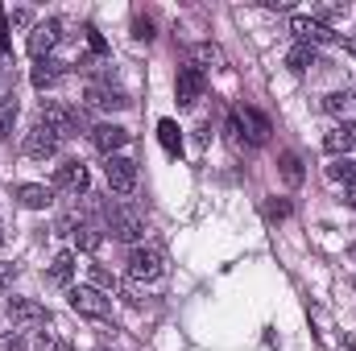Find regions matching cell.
Returning a JSON list of instances; mask_svg holds the SVG:
<instances>
[{
	"instance_id": "44dd1931",
	"label": "cell",
	"mask_w": 356,
	"mask_h": 351,
	"mask_svg": "<svg viewBox=\"0 0 356 351\" xmlns=\"http://www.w3.org/2000/svg\"><path fill=\"white\" fill-rule=\"evenodd\" d=\"M158 141H162V149H166L170 157L182 153V132H178L175 120H158Z\"/></svg>"
},
{
	"instance_id": "5b68a950",
	"label": "cell",
	"mask_w": 356,
	"mask_h": 351,
	"mask_svg": "<svg viewBox=\"0 0 356 351\" xmlns=\"http://www.w3.org/2000/svg\"><path fill=\"white\" fill-rule=\"evenodd\" d=\"M67 298H71V310L83 318H112V298L99 293L95 285H75Z\"/></svg>"
},
{
	"instance_id": "30bf717a",
	"label": "cell",
	"mask_w": 356,
	"mask_h": 351,
	"mask_svg": "<svg viewBox=\"0 0 356 351\" xmlns=\"http://www.w3.org/2000/svg\"><path fill=\"white\" fill-rule=\"evenodd\" d=\"M8 318L17 327H42V323H50V310L33 298H8Z\"/></svg>"
},
{
	"instance_id": "8fae6325",
	"label": "cell",
	"mask_w": 356,
	"mask_h": 351,
	"mask_svg": "<svg viewBox=\"0 0 356 351\" xmlns=\"http://www.w3.org/2000/svg\"><path fill=\"white\" fill-rule=\"evenodd\" d=\"M58 33H63V21H58V17L38 21V25H33V33H29V54H33V58H46V54L58 46Z\"/></svg>"
},
{
	"instance_id": "603a6c76",
	"label": "cell",
	"mask_w": 356,
	"mask_h": 351,
	"mask_svg": "<svg viewBox=\"0 0 356 351\" xmlns=\"http://www.w3.org/2000/svg\"><path fill=\"white\" fill-rule=\"evenodd\" d=\"M282 178H286V186H298L302 182V157L298 153H282Z\"/></svg>"
},
{
	"instance_id": "9a60e30c",
	"label": "cell",
	"mask_w": 356,
	"mask_h": 351,
	"mask_svg": "<svg viewBox=\"0 0 356 351\" xmlns=\"http://www.w3.org/2000/svg\"><path fill=\"white\" fill-rule=\"evenodd\" d=\"M54 190H71V194L88 190V166L83 162H63L54 170Z\"/></svg>"
},
{
	"instance_id": "8992f818",
	"label": "cell",
	"mask_w": 356,
	"mask_h": 351,
	"mask_svg": "<svg viewBox=\"0 0 356 351\" xmlns=\"http://www.w3.org/2000/svg\"><path fill=\"white\" fill-rule=\"evenodd\" d=\"M58 141H63V137H58L50 124L33 120V124H29V132H25V141H21V149H25V157L46 162V157H54V153H58Z\"/></svg>"
},
{
	"instance_id": "52a82bcc",
	"label": "cell",
	"mask_w": 356,
	"mask_h": 351,
	"mask_svg": "<svg viewBox=\"0 0 356 351\" xmlns=\"http://www.w3.org/2000/svg\"><path fill=\"white\" fill-rule=\"evenodd\" d=\"M207 91V75L203 67H178V79H175V95H178V108H195Z\"/></svg>"
},
{
	"instance_id": "7a4b0ae2",
	"label": "cell",
	"mask_w": 356,
	"mask_h": 351,
	"mask_svg": "<svg viewBox=\"0 0 356 351\" xmlns=\"http://www.w3.org/2000/svg\"><path fill=\"white\" fill-rule=\"evenodd\" d=\"M166 277V252L162 248H133L129 252V281L133 285H149Z\"/></svg>"
},
{
	"instance_id": "9c48e42d",
	"label": "cell",
	"mask_w": 356,
	"mask_h": 351,
	"mask_svg": "<svg viewBox=\"0 0 356 351\" xmlns=\"http://www.w3.org/2000/svg\"><path fill=\"white\" fill-rule=\"evenodd\" d=\"M104 178H108V186L116 190V194H133L137 190V162H129V157H108V166H104Z\"/></svg>"
},
{
	"instance_id": "cb8c5ba5",
	"label": "cell",
	"mask_w": 356,
	"mask_h": 351,
	"mask_svg": "<svg viewBox=\"0 0 356 351\" xmlns=\"http://www.w3.org/2000/svg\"><path fill=\"white\" fill-rule=\"evenodd\" d=\"M311 62H315V50H311V46H294V50L286 54V67H290L294 75H302Z\"/></svg>"
},
{
	"instance_id": "484cf974",
	"label": "cell",
	"mask_w": 356,
	"mask_h": 351,
	"mask_svg": "<svg viewBox=\"0 0 356 351\" xmlns=\"http://www.w3.org/2000/svg\"><path fill=\"white\" fill-rule=\"evenodd\" d=\"M91 285H95L99 293H112V289H116L120 281H116V277H112V273H108L104 264H91Z\"/></svg>"
},
{
	"instance_id": "2e32d148",
	"label": "cell",
	"mask_w": 356,
	"mask_h": 351,
	"mask_svg": "<svg viewBox=\"0 0 356 351\" xmlns=\"http://www.w3.org/2000/svg\"><path fill=\"white\" fill-rule=\"evenodd\" d=\"M88 103L91 108H104V112H124V108H129V95L116 91V87H108V83H91Z\"/></svg>"
},
{
	"instance_id": "ac0fdd59",
	"label": "cell",
	"mask_w": 356,
	"mask_h": 351,
	"mask_svg": "<svg viewBox=\"0 0 356 351\" xmlns=\"http://www.w3.org/2000/svg\"><path fill=\"white\" fill-rule=\"evenodd\" d=\"M71 277H75V252H58V257L50 261L46 281H50V285H71Z\"/></svg>"
},
{
	"instance_id": "f546056e",
	"label": "cell",
	"mask_w": 356,
	"mask_h": 351,
	"mask_svg": "<svg viewBox=\"0 0 356 351\" xmlns=\"http://www.w3.org/2000/svg\"><path fill=\"white\" fill-rule=\"evenodd\" d=\"M133 29H137V37H154V25H149V17H137V21H133Z\"/></svg>"
},
{
	"instance_id": "5bb4252c",
	"label": "cell",
	"mask_w": 356,
	"mask_h": 351,
	"mask_svg": "<svg viewBox=\"0 0 356 351\" xmlns=\"http://www.w3.org/2000/svg\"><path fill=\"white\" fill-rule=\"evenodd\" d=\"M13 198H17L21 207H29V211H42V207H50L54 186H42V182H21V186H13Z\"/></svg>"
},
{
	"instance_id": "ba28073f",
	"label": "cell",
	"mask_w": 356,
	"mask_h": 351,
	"mask_svg": "<svg viewBox=\"0 0 356 351\" xmlns=\"http://www.w3.org/2000/svg\"><path fill=\"white\" fill-rule=\"evenodd\" d=\"M290 33L298 37V46H323V42H336V33L319 21V17H290Z\"/></svg>"
},
{
	"instance_id": "4fadbf2b",
	"label": "cell",
	"mask_w": 356,
	"mask_h": 351,
	"mask_svg": "<svg viewBox=\"0 0 356 351\" xmlns=\"http://www.w3.org/2000/svg\"><path fill=\"white\" fill-rule=\"evenodd\" d=\"M323 108L340 120V128H356V91H332Z\"/></svg>"
},
{
	"instance_id": "ffe728a7",
	"label": "cell",
	"mask_w": 356,
	"mask_h": 351,
	"mask_svg": "<svg viewBox=\"0 0 356 351\" xmlns=\"http://www.w3.org/2000/svg\"><path fill=\"white\" fill-rule=\"evenodd\" d=\"M71 244H75L79 252H95V248L104 244V232H99V228H91V223H79V228L71 232Z\"/></svg>"
},
{
	"instance_id": "3957f363",
	"label": "cell",
	"mask_w": 356,
	"mask_h": 351,
	"mask_svg": "<svg viewBox=\"0 0 356 351\" xmlns=\"http://www.w3.org/2000/svg\"><path fill=\"white\" fill-rule=\"evenodd\" d=\"M228 132H232V137H249V145H266L273 128H269V120L257 108H236L232 120H228Z\"/></svg>"
},
{
	"instance_id": "d4e9b609",
	"label": "cell",
	"mask_w": 356,
	"mask_h": 351,
	"mask_svg": "<svg viewBox=\"0 0 356 351\" xmlns=\"http://www.w3.org/2000/svg\"><path fill=\"white\" fill-rule=\"evenodd\" d=\"M327 174H332V182H340V186H353L356 190V162H336V166H327Z\"/></svg>"
},
{
	"instance_id": "277c9868",
	"label": "cell",
	"mask_w": 356,
	"mask_h": 351,
	"mask_svg": "<svg viewBox=\"0 0 356 351\" xmlns=\"http://www.w3.org/2000/svg\"><path fill=\"white\" fill-rule=\"evenodd\" d=\"M104 219H108V232L116 240H124V244H133V240L145 236V219L133 207H104Z\"/></svg>"
},
{
	"instance_id": "6da1fadb",
	"label": "cell",
	"mask_w": 356,
	"mask_h": 351,
	"mask_svg": "<svg viewBox=\"0 0 356 351\" xmlns=\"http://www.w3.org/2000/svg\"><path fill=\"white\" fill-rule=\"evenodd\" d=\"M38 120L50 124L58 137H79V132H83V112H79V108H67V103H58V99H42Z\"/></svg>"
},
{
	"instance_id": "f1b7e54d",
	"label": "cell",
	"mask_w": 356,
	"mask_h": 351,
	"mask_svg": "<svg viewBox=\"0 0 356 351\" xmlns=\"http://www.w3.org/2000/svg\"><path fill=\"white\" fill-rule=\"evenodd\" d=\"M33 351H58V339L46 335V331H38V335H33Z\"/></svg>"
},
{
	"instance_id": "7c38bea8",
	"label": "cell",
	"mask_w": 356,
	"mask_h": 351,
	"mask_svg": "<svg viewBox=\"0 0 356 351\" xmlns=\"http://www.w3.org/2000/svg\"><path fill=\"white\" fill-rule=\"evenodd\" d=\"M91 145H95L104 157H116V149L129 145V128H120V124H95V128H91Z\"/></svg>"
},
{
	"instance_id": "d6986e66",
	"label": "cell",
	"mask_w": 356,
	"mask_h": 351,
	"mask_svg": "<svg viewBox=\"0 0 356 351\" xmlns=\"http://www.w3.org/2000/svg\"><path fill=\"white\" fill-rule=\"evenodd\" d=\"M323 149H327L332 157H340V153H353V149H356V132H353V128H332V132L323 137Z\"/></svg>"
},
{
	"instance_id": "83f0119b",
	"label": "cell",
	"mask_w": 356,
	"mask_h": 351,
	"mask_svg": "<svg viewBox=\"0 0 356 351\" xmlns=\"http://www.w3.org/2000/svg\"><path fill=\"white\" fill-rule=\"evenodd\" d=\"M266 215H269V219H286V215H290V203H286V198H269Z\"/></svg>"
},
{
	"instance_id": "4dcf8cb0",
	"label": "cell",
	"mask_w": 356,
	"mask_h": 351,
	"mask_svg": "<svg viewBox=\"0 0 356 351\" xmlns=\"http://www.w3.org/2000/svg\"><path fill=\"white\" fill-rule=\"evenodd\" d=\"M58 351H75V348H67V343H58Z\"/></svg>"
},
{
	"instance_id": "4316f807",
	"label": "cell",
	"mask_w": 356,
	"mask_h": 351,
	"mask_svg": "<svg viewBox=\"0 0 356 351\" xmlns=\"http://www.w3.org/2000/svg\"><path fill=\"white\" fill-rule=\"evenodd\" d=\"M195 58H199V62H211L216 71L224 67V54H220V50H216L211 42H203V46H195Z\"/></svg>"
},
{
	"instance_id": "7402d4cb",
	"label": "cell",
	"mask_w": 356,
	"mask_h": 351,
	"mask_svg": "<svg viewBox=\"0 0 356 351\" xmlns=\"http://www.w3.org/2000/svg\"><path fill=\"white\" fill-rule=\"evenodd\" d=\"M17 112H21L17 95H0V141L13 132V120H17Z\"/></svg>"
},
{
	"instance_id": "1f68e13d",
	"label": "cell",
	"mask_w": 356,
	"mask_h": 351,
	"mask_svg": "<svg viewBox=\"0 0 356 351\" xmlns=\"http://www.w3.org/2000/svg\"><path fill=\"white\" fill-rule=\"evenodd\" d=\"M0 240H4V223H0Z\"/></svg>"
},
{
	"instance_id": "e0dca14e",
	"label": "cell",
	"mask_w": 356,
	"mask_h": 351,
	"mask_svg": "<svg viewBox=\"0 0 356 351\" xmlns=\"http://www.w3.org/2000/svg\"><path fill=\"white\" fill-rule=\"evenodd\" d=\"M63 75H67V67H63V62H54V58H38V67H33L29 83H33L38 91H46V87H54Z\"/></svg>"
}]
</instances>
